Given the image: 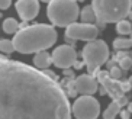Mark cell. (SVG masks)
Listing matches in <instances>:
<instances>
[{
  "instance_id": "cell-1",
  "label": "cell",
  "mask_w": 132,
  "mask_h": 119,
  "mask_svg": "<svg viewBox=\"0 0 132 119\" xmlns=\"http://www.w3.org/2000/svg\"><path fill=\"white\" fill-rule=\"evenodd\" d=\"M68 94L36 67L0 55V119H71Z\"/></svg>"
},
{
  "instance_id": "cell-2",
  "label": "cell",
  "mask_w": 132,
  "mask_h": 119,
  "mask_svg": "<svg viewBox=\"0 0 132 119\" xmlns=\"http://www.w3.org/2000/svg\"><path fill=\"white\" fill-rule=\"evenodd\" d=\"M58 34L54 26L45 23H36L26 26L15 34L12 39L15 50L20 54H36L39 51H45L57 42Z\"/></svg>"
},
{
  "instance_id": "cell-3",
  "label": "cell",
  "mask_w": 132,
  "mask_h": 119,
  "mask_svg": "<svg viewBox=\"0 0 132 119\" xmlns=\"http://www.w3.org/2000/svg\"><path fill=\"white\" fill-rule=\"evenodd\" d=\"M92 6L99 22L118 23L129 15L132 0H93Z\"/></svg>"
},
{
  "instance_id": "cell-4",
  "label": "cell",
  "mask_w": 132,
  "mask_h": 119,
  "mask_svg": "<svg viewBox=\"0 0 132 119\" xmlns=\"http://www.w3.org/2000/svg\"><path fill=\"white\" fill-rule=\"evenodd\" d=\"M47 16L52 25L67 28L77 20L80 9L76 0H51L47 7Z\"/></svg>"
},
{
  "instance_id": "cell-5",
  "label": "cell",
  "mask_w": 132,
  "mask_h": 119,
  "mask_svg": "<svg viewBox=\"0 0 132 119\" xmlns=\"http://www.w3.org/2000/svg\"><path fill=\"white\" fill-rule=\"evenodd\" d=\"M83 61H84L89 74L96 77L97 73L100 71V67L106 64L109 60V48L108 44L102 39H93L84 45L83 48Z\"/></svg>"
},
{
  "instance_id": "cell-6",
  "label": "cell",
  "mask_w": 132,
  "mask_h": 119,
  "mask_svg": "<svg viewBox=\"0 0 132 119\" xmlns=\"http://www.w3.org/2000/svg\"><path fill=\"white\" fill-rule=\"evenodd\" d=\"M100 113V103L90 94L80 96L73 105V115L76 119H97Z\"/></svg>"
},
{
  "instance_id": "cell-7",
  "label": "cell",
  "mask_w": 132,
  "mask_h": 119,
  "mask_svg": "<svg viewBox=\"0 0 132 119\" xmlns=\"http://www.w3.org/2000/svg\"><path fill=\"white\" fill-rule=\"evenodd\" d=\"M99 35V28L93 23H71L70 26H67L65 36L76 39V41H93Z\"/></svg>"
},
{
  "instance_id": "cell-8",
  "label": "cell",
  "mask_w": 132,
  "mask_h": 119,
  "mask_svg": "<svg viewBox=\"0 0 132 119\" xmlns=\"http://www.w3.org/2000/svg\"><path fill=\"white\" fill-rule=\"evenodd\" d=\"M52 64L58 68H70L71 65H74L76 60H77V52L74 50V46L71 45H60L57 46L52 52Z\"/></svg>"
},
{
  "instance_id": "cell-9",
  "label": "cell",
  "mask_w": 132,
  "mask_h": 119,
  "mask_svg": "<svg viewBox=\"0 0 132 119\" xmlns=\"http://www.w3.org/2000/svg\"><path fill=\"white\" fill-rule=\"evenodd\" d=\"M96 78L100 81L102 86H105V89L108 90V94L112 97L113 100H118L120 96L125 94L123 87H122V81L112 78L110 74H109V71H99Z\"/></svg>"
},
{
  "instance_id": "cell-10",
  "label": "cell",
  "mask_w": 132,
  "mask_h": 119,
  "mask_svg": "<svg viewBox=\"0 0 132 119\" xmlns=\"http://www.w3.org/2000/svg\"><path fill=\"white\" fill-rule=\"evenodd\" d=\"M16 10H18V15L20 16V19L29 22L38 16L39 3L38 0H18L16 2Z\"/></svg>"
},
{
  "instance_id": "cell-11",
  "label": "cell",
  "mask_w": 132,
  "mask_h": 119,
  "mask_svg": "<svg viewBox=\"0 0 132 119\" xmlns=\"http://www.w3.org/2000/svg\"><path fill=\"white\" fill-rule=\"evenodd\" d=\"M76 89L81 94H90L93 96L99 90V80L92 74H81L76 78Z\"/></svg>"
},
{
  "instance_id": "cell-12",
  "label": "cell",
  "mask_w": 132,
  "mask_h": 119,
  "mask_svg": "<svg viewBox=\"0 0 132 119\" xmlns=\"http://www.w3.org/2000/svg\"><path fill=\"white\" fill-rule=\"evenodd\" d=\"M34 64L39 70L48 68L52 64V55H50L47 51H39V52L35 54V57H34Z\"/></svg>"
},
{
  "instance_id": "cell-13",
  "label": "cell",
  "mask_w": 132,
  "mask_h": 119,
  "mask_svg": "<svg viewBox=\"0 0 132 119\" xmlns=\"http://www.w3.org/2000/svg\"><path fill=\"white\" fill-rule=\"evenodd\" d=\"M80 18H81V22H84V23H96L97 22L93 6H84L81 9V12H80Z\"/></svg>"
},
{
  "instance_id": "cell-14",
  "label": "cell",
  "mask_w": 132,
  "mask_h": 119,
  "mask_svg": "<svg viewBox=\"0 0 132 119\" xmlns=\"http://www.w3.org/2000/svg\"><path fill=\"white\" fill-rule=\"evenodd\" d=\"M120 108L122 106L119 105V102L118 100H113L112 103L106 108V110L103 112V119H115L120 113Z\"/></svg>"
},
{
  "instance_id": "cell-15",
  "label": "cell",
  "mask_w": 132,
  "mask_h": 119,
  "mask_svg": "<svg viewBox=\"0 0 132 119\" xmlns=\"http://www.w3.org/2000/svg\"><path fill=\"white\" fill-rule=\"evenodd\" d=\"M2 28H3V31L6 32V34H13L15 35L16 32L20 29V25L18 23V20H16L15 18H6V19L3 20Z\"/></svg>"
},
{
  "instance_id": "cell-16",
  "label": "cell",
  "mask_w": 132,
  "mask_h": 119,
  "mask_svg": "<svg viewBox=\"0 0 132 119\" xmlns=\"http://www.w3.org/2000/svg\"><path fill=\"white\" fill-rule=\"evenodd\" d=\"M116 32L119 35H131L132 34V25H131V20H126V19H122L116 23Z\"/></svg>"
},
{
  "instance_id": "cell-17",
  "label": "cell",
  "mask_w": 132,
  "mask_h": 119,
  "mask_svg": "<svg viewBox=\"0 0 132 119\" xmlns=\"http://www.w3.org/2000/svg\"><path fill=\"white\" fill-rule=\"evenodd\" d=\"M132 46V39H128V38H116L115 41H113V48L116 51L119 50H128V48H131Z\"/></svg>"
},
{
  "instance_id": "cell-18",
  "label": "cell",
  "mask_w": 132,
  "mask_h": 119,
  "mask_svg": "<svg viewBox=\"0 0 132 119\" xmlns=\"http://www.w3.org/2000/svg\"><path fill=\"white\" fill-rule=\"evenodd\" d=\"M0 51L3 54H12L13 51H16L13 41H10V39H0Z\"/></svg>"
},
{
  "instance_id": "cell-19",
  "label": "cell",
  "mask_w": 132,
  "mask_h": 119,
  "mask_svg": "<svg viewBox=\"0 0 132 119\" xmlns=\"http://www.w3.org/2000/svg\"><path fill=\"white\" fill-rule=\"evenodd\" d=\"M109 74H110V77H112V78H115V80H119L120 77L123 76V70L120 68L119 65H116V67H113V68L109 70Z\"/></svg>"
},
{
  "instance_id": "cell-20",
  "label": "cell",
  "mask_w": 132,
  "mask_h": 119,
  "mask_svg": "<svg viewBox=\"0 0 132 119\" xmlns=\"http://www.w3.org/2000/svg\"><path fill=\"white\" fill-rule=\"evenodd\" d=\"M118 64H119V67L123 70V71L132 68V60H131V57H129V55H128V57H125V58H122Z\"/></svg>"
},
{
  "instance_id": "cell-21",
  "label": "cell",
  "mask_w": 132,
  "mask_h": 119,
  "mask_svg": "<svg viewBox=\"0 0 132 119\" xmlns=\"http://www.w3.org/2000/svg\"><path fill=\"white\" fill-rule=\"evenodd\" d=\"M12 4V0H0V9L4 10V9H9Z\"/></svg>"
},
{
  "instance_id": "cell-22",
  "label": "cell",
  "mask_w": 132,
  "mask_h": 119,
  "mask_svg": "<svg viewBox=\"0 0 132 119\" xmlns=\"http://www.w3.org/2000/svg\"><path fill=\"white\" fill-rule=\"evenodd\" d=\"M118 102H119V105H120V106H125V105H128V103H129L128 97L125 96V94H123V96H120L119 99H118Z\"/></svg>"
},
{
  "instance_id": "cell-23",
  "label": "cell",
  "mask_w": 132,
  "mask_h": 119,
  "mask_svg": "<svg viewBox=\"0 0 132 119\" xmlns=\"http://www.w3.org/2000/svg\"><path fill=\"white\" fill-rule=\"evenodd\" d=\"M120 116H122V119H131V112L129 110H122L120 112Z\"/></svg>"
},
{
  "instance_id": "cell-24",
  "label": "cell",
  "mask_w": 132,
  "mask_h": 119,
  "mask_svg": "<svg viewBox=\"0 0 132 119\" xmlns=\"http://www.w3.org/2000/svg\"><path fill=\"white\" fill-rule=\"evenodd\" d=\"M44 71H45V73H47V74H48V76H50V77H52L54 80H58V76H57V74H55L54 71H50V70H47V68L44 70Z\"/></svg>"
},
{
  "instance_id": "cell-25",
  "label": "cell",
  "mask_w": 132,
  "mask_h": 119,
  "mask_svg": "<svg viewBox=\"0 0 132 119\" xmlns=\"http://www.w3.org/2000/svg\"><path fill=\"white\" fill-rule=\"evenodd\" d=\"M65 42L68 44V45L74 46V45H76V42H77V41H76V39H73V38H70V36H65Z\"/></svg>"
},
{
  "instance_id": "cell-26",
  "label": "cell",
  "mask_w": 132,
  "mask_h": 119,
  "mask_svg": "<svg viewBox=\"0 0 132 119\" xmlns=\"http://www.w3.org/2000/svg\"><path fill=\"white\" fill-rule=\"evenodd\" d=\"M122 87H123V92H129V89H131L129 81H122Z\"/></svg>"
},
{
  "instance_id": "cell-27",
  "label": "cell",
  "mask_w": 132,
  "mask_h": 119,
  "mask_svg": "<svg viewBox=\"0 0 132 119\" xmlns=\"http://www.w3.org/2000/svg\"><path fill=\"white\" fill-rule=\"evenodd\" d=\"M64 74H65L67 77H74V73L71 71L70 68H64Z\"/></svg>"
},
{
  "instance_id": "cell-28",
  "label": "cell",
  "mask_w": 132,
  "mask_h": 119,
  "mask_svg": "<svg viewBox=\"0 0 132 119\" xmlns=\"http://www.w3.org/2000/svg\"><path fill=\"white\" fill-rule=\"evenodd\" d=\"M99 93H100L102 96H105V94H108V90L105 89V86H102V87L99 89Z\"/></svg>"
},
{
  "instance_id": "cell-29",
  "label": "cell",
  "mask_w": 132,
  "mask_h": 119,
  "mask_svg": "<svg viewBox=\"0 0 132 119\" xmlns=\"http://www.w3.org/2000/svg\"><path fill=\"white\" fill-rule=\"evenodd\" d=\"M128 110L132 113V102H129V103H128Z\"/></svg>"
},
{
  "instance_id": "cell-30",
  "label": "cell",
  "mask_w": 132,
  "mask_h": 119,
  "mask_svg": "<svg viewBox=\"0 0 132 119\" xmlns=\"http://www.w3.org/2000/svg\"><path fill=\"white\" fill-rule=\"evenodd\" d=\"M128 18H129V20H131V22H132V10L129 12V15H128Z\"/></svg>"
},
{
  "instance_id": "cell-31",
  "label": "cell",
  "mask_w": 132,
  "mask_h": 119,
  "mask_svg": "<svg viewBox=\"0 0 132 119\" xmlns=\"http://www.w3.org/2000/svg\"><path fill=\"white\" fill-rule=\"evenodd\" d=\"M128 81H129V84H131V89H132V76L128 78Z\"/></svg>"
},
{
  "instance_id": "cell-32",
  "label": "cell",
  "mask_w": 132,
  "mask_h": 119,
  "mask_svg": "<svg viewBox=\"0 0 132 119\" xmlns=\"http://www.w3.org/2000/svg\"><path fill=\"white\" fill-rule=\"evenodd\" d=\"M41 2H45V3H50L51 0H41Z\"/></svg>"
},
{
  "instance_id": "cell-33",
  "label": "cell",
  "mask_w": 132,
  "mask_h": 119,
  "mask_svg": "<svg viewBox=\"0 0 132 119\" xmlns=\"http://www.w3.org/2000/svg\"><path fill=\"white\" fill-rule=\"evenodd\" d=\"M129 57H131V60H132V51H131V52H129Z\"/></svg>"
},
{
  "instance_id": "cell-34",
  "label": "cell",
  "mask_w": 132,
  "mask_h": 119,
  "mask_svg": "<svg viewBox=\"0 0 132 119\" xmlns=\"http://www.w3.org/2000/svg\"><path fill=\"white\" fill-rule=\"evenodd\" d=\"M131 39H132V34H131Z\"/></svg>"
}]
</instances>
